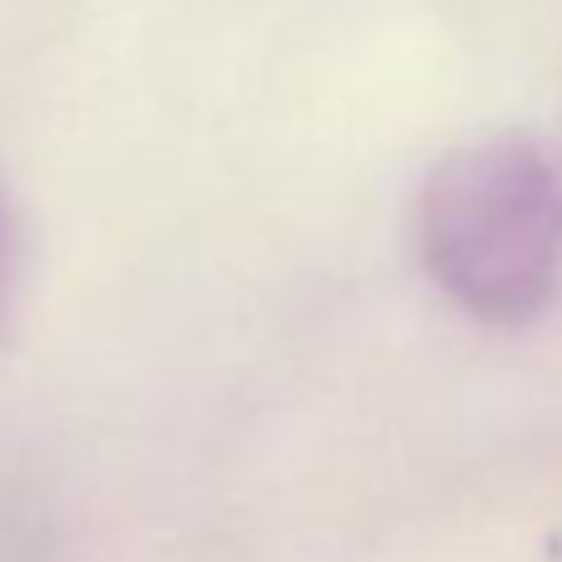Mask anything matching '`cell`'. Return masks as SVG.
I'll list each match as a JSON object with an SVG mask.
<instances>
[{"mask_svg": "<svg viewBox=\"0 0 562 562\" xmlns=\"http://www.w3.org/2000/svg\"><path fill=\"white\" fill-rule=\"evenodd\" d=\"M11 265H15V234H11L5 194H0V308H5V289H11Z\"/></svg>", "mask_w": 562, "mask_h": 562, "instance_id": "obj_2", "label": "cell"}, {"mask_svg": "<svg viewBox=\"0 0 562 562\" xmlns=\"http://www.w3.org/2000/svg\"><path fill=\"white\" fill-rule=\"evenodd\" d=\"M418 249L463 314L518 329L562 279V175L528 135H493L438 159L418 194Z\"/></svg>", "mask_w": 562, "mask_h": 562, "instance_id": "obj_1", "label": "cell"}]
</instances>
